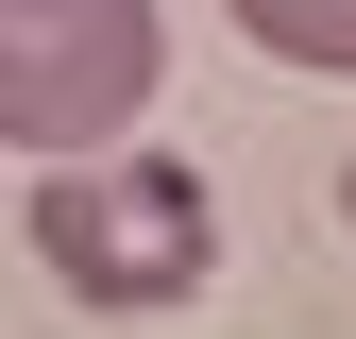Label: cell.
Here are the masks:
<instances>
[{"instance_id":"6da1fadb","label":"cell","mask_w":356,"mask_h":339,"mask_svg":"<svg viewBox=\"0 0 356 339\" xmlns=\"http://www.w3.org/2000/svg\"><path fill=\"white\" fill-rule=\"evenodd\" d=\"M153 85H170L153 0H0V153L85 170L153 119Z\"/></svg>"},{"instance_id":"7a4b0ae2","label":"cell","mask_w":356,"mask_h":339,"mask_svg":"<svg viewBox=\"0 0 356 339\" xmlns=\"http://www.w3.org/2000/svg\"><path fill=\"white\" fill-rule=\"evenodd\" d=\"M34 254H51L68 306L136 322V306H187L220 272V204H204V170H170V153H85V170L34 187Z\"/></svg>"},{"instance_id":"3957f363","label":"cell","mask_w":356,"mask_h":339,"mask_svg":"<svg viewBox=\"0 0 356 339\" xmlns=\"http://www.w3.org/2000/svg\"><path fill=\"white\" fill-rule=\"evenodd\" d=\"M238 34L305 85H356V0H238Z\"/></svg>"},{"instance_id":"277c9868","label":"cell","mask_w":356,"mask_h":339,"mask_svg":"<svg viewBox=\"0 0 356 339\" xmlns=\"http://www.w3.org/2000/svg\"><path fill=\"white\" fill-rule=\"evenodd\" d=\"M339 221H356V170H339Z\"/></svg>"}]
</instances>
